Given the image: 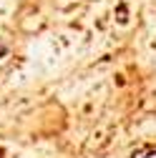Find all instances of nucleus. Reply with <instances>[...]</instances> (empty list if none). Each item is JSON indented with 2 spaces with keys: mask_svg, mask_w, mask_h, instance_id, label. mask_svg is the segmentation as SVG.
<instances>
[{
  "mask_svg": "<svg viewBox=\"0 0 156 158\" xmlns=\"http://www.w3.org/2000/svg\"><path fill=\"white\" fill-rule=\"evenodd\" d=\"M5 55H8V45L0 40V58H5Z\"/></svg>",
  "mask_w": 156,
  "mask_h": 158,
  "instance_id": "1",
  "label": "nucleus"
},
{
  "mask_svg": "<svg viewBox=\"0 0 156 158\" xmlns=\"http://www.w3.org/2000/svg\"><path fill=\"white\" fill-rule=\"evenodd\" d=\"M0 158H5V148L3 146H0Z\"/></svg>",
  "mask_w": 156,
  "mask_h": 158,
  "instance_id": "2",
  "label": "nucleus"
}]
</instances>
